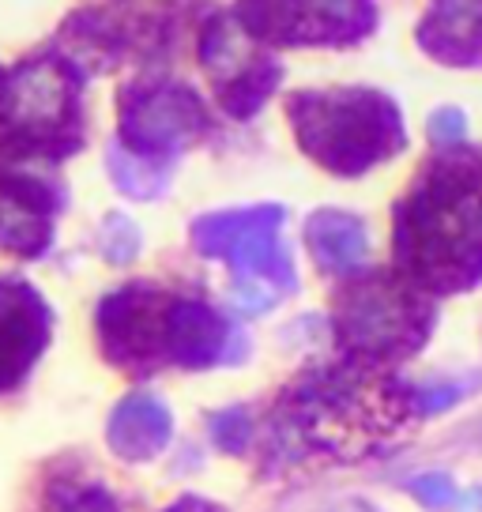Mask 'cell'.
Masks as SVG:
<instances>
[{"label": "cell", "instance_id": "8992f818", "mask_svg": "<svg viewBox=\"0 0 482 512\" xmlns=\"http://www.w3.org/2000/svg\"><path fill=\"white\" fill-rule=\"evenodd\" d=\"M249 38L272 46H347L373 27L370 0H238Z\"/></svg>", "mask_w": 482, "mask_h": 512}, {"label": "cell", "instance_id": "7a4b0ae2", "mask_svg": "<svg viewBox=\"0 0 482 512\" xmlns=\"http://www.w3.org/2000/svg\"><path fill=\"white\" fill-rule=\"evenodd\" d=\"M275 415L290 445L347 464L400 433L415 415V400L373 366L351 362L298 377L283 392Z\"/></svg>", "mask_w": 482, "mask_h": 512}, {"label": "cell", "instance_id": "6da1fadb", "mask_svg": "<svg viewBox=\"0 0 482 512\" xmlns=\"http://www.w3.org/2000/svg\"><path fill=\"white\" fill-rule=\"evenodd\" d=\"M392 256L426 294L482 279V151L445 144L392 211Z\"/></svg>", "mask_w": 482, "mask_h": 512}, {"label": "cell", "instance_id": "277c9868", "mask_svg": "<svg viewBox=\"0 0 482 512\" xmlns=\"http://www.w3.org/2000/svg\"><path fill=\"white\" fill-rule=\"evenodd\" d=\"M290 125L309 159L332 174H362L403 147L396 102L370 87L302 91L290 98Z\"/></svg>", "mask_w": 482, "mask_h": 512}, {"label": "cell", "instance_id": "5b68a950", "mask_svg": "<svg viewBox=\"0 0 482 512\" xmlns=\"http://www.w3.org/2000/svg\"><path fill=\"white\" fill-rule=\"evenodd\" d=\"M434 324L430 294L396 272L351 279L332 302V328L343 354L362 366H396L426 343Z\"/></svg>", "mask_w": 482, "mask_h": 512}, {"label": "cell", "instance_id": "52a82bcc", "mask_svg": "<svg viewBox=\"0 0 482 512\" xmlns=\"http://www.w3.org/2000/svg\"><path fill=\"white\" fill-rule=\"evenodd\" d=\"M200 132H208V110L181 83H136L121 95V144L132 155L162 159Z\"/></svg>", "mask_w": 482, "mask_h": 512}, {"label": "cell", "instance_id": "9c48e42d", "mask_svg": "<svg viewBox=\"0 0 482 512\" xmlns=\"http://www.w3.org/2000/svg\"><path fill=\"white\" fill-rule=\"evenodd\" d=\"M275 223L279 211H234V215H215L196 226V245L208 256H226L234 260L245 275H260V279H279L290 287L287 256L279 253L275 241Z\"/></svg>", "mask_w": 482, "mask_h": 512}, {"label": "cell", "instance_id": "9a60e30c", "mask_svg": "<svg viewBox=\"0 0 482 512\" xmlns=\"http://www.w3.org/2000/svg\"><path fill=\"white\" fill-rule=\"evenodd\" d=\"M110 166H113V177H117V185L125 192H136V196H151V192L162 189V174L159 166L144 155H132V151H121V147H113L110 155Z\"/></svg>", "mask_w": 482, "mask_h": 512}, {"label": "cell", "instance_id": "ac0fdd59", "mask_svg": "<svg viewBox=\"0 0 482 512\" xmlns=\"http://www.w3.org/2000/svg\"><path fill=\"white\" fill-rule=\"evenodd\" d=\"M170 512H223V509H215L208 501H196V497H185V501H177Z\"/></svg>", "mask_w": 482, "mask_h": 512}, {"label": "cell", "instance_id": "2e32d148", "mask_svg": "<svg viewBox=\"0 0 482 512\" xmlns=\"http://www.w3.org/2000/svg\"><path fill=\"white\" fill-rule=\"evenodd\" d=\"M430 136H434L441 147L460 144V140H464V117H460L456 110H441L434 121H430Z\"/></svg>", "mask_w": 482, "mask_h": 512}, {"label": "cell", "instance_id": "30bf717a", "mask_svg": "<svg viewBox=\"0 0 482 512\" xmlns=\"http://www.w3.org/2000/svg\"><path fill=\"white\" fill-rule=\"evenodd\" d=\"M49 339V309L27 283L0 279V392L23 381Z\"/></svg>", "mask_w": 482, "mask_h": 512}, {"label": "cell", "instance_id": "ba28073f", "mask_svg": "<svg viewBox=\"0 0 482 512\" xmlns=\"http://www.w3.org/2000/svg\"><path fill=\"white\" fill-rule=\"evenodd\" d=\"M204 68L215 80L219 106L234 117H253L260 102L272 95L279 80V64L249 42V31L230 19H208L204 27Z\"/></svg>", "mask_w": 482, "mask_h": 512}, {"label": "cell", "instance_id": "5bb4252c", "mask_svg": "<svg viewBox=\"0 0 482 512\" xmlns=\"http://www.w3.org/2000/svg\"><path fill=\"white\" fill-rule=\"evenodd\" d=\"M309 245L324 268L332 272H354L366 256V234L351 215H332L324 211L309 223Z\"/></svg>", "mask_w": 482, "mask_h": 512}, {"label": "cell", "instance_id": "3957f363", "mask_svg": "<svg viewBox=\"0 0 482 512\" xmlns=\"http://www.w3.org/2000/svg\"><path fill=\"white\" fill-rule=\"evenodd\" d=\"M98 336L113 366H211L226 347V324L211 305L155 287H125L98 305Z\"/></svg>", "mask_w": 482, "mask_h": 512}, {"label": "cell", "instance_id": "8fae6325", "mask_svg": "<svg viewBox=\"0 0 482 512\" xmlns=\"http://www.w3.org/2000/svg\"><path fill=\"white\" fill-rule=\"evenodd\" d=\"M57 196L46 181L27 174H0V249L38 256L53 234Z\"/></svg>", "mask_w": 482, "mask_h": 512}, {"label": "cell", "instance_id": "4fadbf2b", "mask_svg": "<svg viewBox=\"0 0 482 512\" xmlns=\"http://www.w3.org/2000/svg\"><path fill=\"white\" fill-rule=\"evenodd\" d=\"M170 437V415L166 407L147 396H132L125 400L110 418V445L129 456V460H144L155 456Z\"/></svg>", "mask_w": 482, "mask_h": 512}, {"label": "cell", "instance_id": "7c38bea8", "mask_svg": "<svg viewBox=\"0 0 482 512\" xmlns=\"http://www.w3.org/2000/svg\"><path fill=\"white\" fill-rule=\"evenodd\" d=\"M418 42L445 64H482V0H434Z\"/></svg>", "mask_w": 482, "mask_h": 512}, {"label": "cell", "instance_id": "e0dca14e", "mask_svg": "<svg viewBox=\"0 0 482 512\" xmlns=\"http://www.w3.org/2000/svg\"><path fill=\"white\" fill-rule=\"evenodd\" d=\"M61 512H117V501L106 490H80L68 497Z\"/></svg>", "mask_w": 482, "mask_h": 512}]
</instances>
